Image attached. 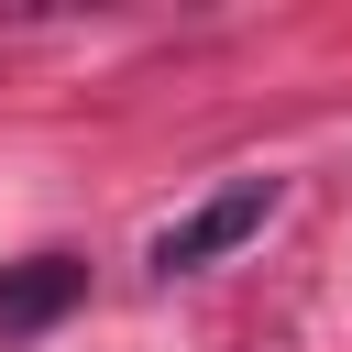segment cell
<instances>
[{"label": "cell", "instance_id": "obj_1", "mask_svg": "<svg viewBox=\"0 0 352 352\" xmlns=\"http://www.w3.org/2000/svg\"><path fill=\"white\" fill-rule=\"evenodd\" d=\"M275 220V176H242V187H220L209 209H187L165 242H154V275H198V264H220L231 242H253Z\"/></svg>", "mask_w": 352, "mask_h": 352}, {"label": "cell", "instance_id": "obj_2", "mask_svg": "<svg viewBox=\"0 0 352 352\" xmlns=\"http://www.w3.org/2000/svg\"><path fill=\"white\" fill-rule=\"evenodd\" d=\"M77 297H88V264H77V253H33V264H0V341H22V330H55Z\"/></svg>", "mask_w": 352, "mask_h": 352}]
</instances>
